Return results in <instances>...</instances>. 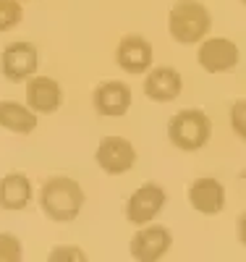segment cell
Here are the masks:
<instances>
[{"label": "cell", "mask_w": 246, "mask_h": 262, "mask_svg": "<svg viewBox=\"0 0 246 262\" xmlns=\"http://www.w3.org/2000/svg\"><path fill=\"white\" fill-rule=\"evenodd\" d=\"M39 207L42 212L55 223H71L81 215L86 194L81 189V184L71 176H50L39 186Z\"/></svg>", "instance_id": "6da1fadb"}, {"label": "cell", "mask_w": 246, "mask_h": 262, "mask_svg": "<svg viewBox=\"0 0 246 262\" xmlns=\"http://www.w3.org/2000/svg\"><path fill=\"white\" fill-rule=\"evenodd\" d=\"M212 29L210 8L199 0H175L168 13V32L178 45H199Z\"/></svg>", "instance_id": "7a4b0ae2"}, {"label": "cell", "mask_w": 246, "mask_h": 262, "mask_svg": "<svg viewBox=\"0 0 246 262\" xmlns=\"http://www.w3.org/2000/svg\"><path fill=\"white\" fill-rule=\"evenodd\" d=\"M168 139L181 152H199L212 139V121L202 107H184L170 116Z\"/></svg>", "instance_id": "3957f363"}, {"label": "cell", "mask_w": 246, "mask_h": 262, "mask_svg": "<svg viewBox=\"0 0 246 262\" xmlns=\"http://www.w3.org/2000/svg\"><path fill=\"white\" fill-rule=\"evenodd\" d=\"M168 205V191L160 186V184H154V181H147L142 186H137L131 194H128V200H126V221L131 226H147L152 223L154 217H158Z\"/></svg>", "instance_id": "277c9868"}, {"label": "cell", "mask_w": 246, "mask_h": 262, "mask_svg": "<svg viewBox=\"0 0 246 262\" xmlns=\"http://www.w3.org/2000/svg\"><path fill=\"white\" fill-rule=\"evenodd\" d=\"M137 147L126 137H102L95 149V163L107 176H123L137 165Z\"/></svg>", "instance_id": "5b68a950"}, {"label": "cell", "mask_w": 246, "mask_h": 262, "mask_svg": "<svg viewBox=\"0 0 246 262\" xmlns=\"http://www.w3.org/2000/svg\"><path fill=\"white\" fill-rule=\"evenodd\" d=\"M170 247H173L170 228L158 226V223H147V226H139L137 233L131 236L128 254L137 262H158L170 252Z\"/></svg>", "instance_id": "8992f818"}, {"label": "cell", "mask_w": 246, "mask_h": 262, "mask_svg": "<svg viewBox=\"0 0 246 262\" xmlns=\"http://www.w3.org/2000/svg\"><path fill=\"white\" fill-rule=\"evenodd\" d=\"M238 60H241V50L228 37H205L199 42L196 63L207 74H226V71L236 69Z\"/></svg>", "instance_id": "52a82bcc"}, {"label": "cell", "mask_w": 246, "mask_h": 262, "mask_svg": "<svg viewBox=\"0 0 246 262\" xmlns=\"http://www.w3.org/2000/svg\"><path fill=\"white\" fill-rule=\"evenodd\" d=\"M39 66V53L32 42H8L3 48V55H0V71L8 81H29L37 74Z\"/></svg>", "instance_id": "ba28073f"}, {"label": "cell", "mask_w": 246, "mask_h": 262, "mask_svg": "<svg viewBox=\"0 0 246 262\" xmlns=\"http://www.w3.org/2000/svg\"><path fill=\"white\" fill-rule=\"evenodd\" d=\"M116 63L126 74H147L154 63V50L149 39L142 34H126L121 37L116 48Z\"/></svg>", "instance_id": "9c48e42d"}, {"label": "cell", "mask_w": 246, "mask_h": 262, "mask_svg": "<svg viewBox=\"0 0 246 262\" xmlns=\"http://www.w3.org/2000/svg\"><path fill=\"white\" fill-rule=\"evenodd\" d=\"M186 200L199 215H220L226 210V186L215 176H202L189 184Z\"/></svg>", "instance_id": "30bf717a"}, {"label": "cell", "mask_w": 246, "mask_h": 262, "mask_svg": "<svg viewBox=\"0 0 246 262\" xmlns=\"http://www.w3.org/2000/svg\"><path fill=\"white\" fill-rule=\"evenodd\" d=\"M131 86L126 81H118V79H110V81H102L97 90L92 92V105L95 111L105 118H123L128 111H131Z\"/></svg>", "instance_id": "8fae6325"}, {"label": "cell", "mask_w": 246, "mask_h": 262, "mask_svg": "<svg viewBox=\"0 0 246 262\" xmlns=\"http://www.w3.org/2000/svg\"><path fill=\"white\" fill-rule=\"evenodd\" d=\"M142 90H144L147 100L165 105V102L178 100V95H181V90H184V79L173 66H152V69L144 74Z\"/></svg>", "instance_id": "7c38bea8"}, {"label": "cell", "mask_w": 246, "mask_h": 262, "mask_svg": "<svg viewBox=\"0 0 246 262\" xmlns=\"http://www.w3.org/2000/svg\"><path fill=\"white\" fill-rule=\"evenodd\" d=\"M27 105L34 113H55L63 105V86L50 76H32L27 81Z\"/></svg>", "instance_id": "4fadbf2b"}, {"label": "cell", "mask_w": 246, "mask_h": 262, "mask_svg": "<svg viewBox=\"0 0 246 262\" xmlns=\"http://www.w3.org/2000/svg\"><path fill=\"white\" fill-rule=\"evenodd\" d=\"M32 181L27 173L11 170L0 179V210L6 212H21L32 205Z\"/></svg>", "instance_id": "5bb4252c"}, {"label": "cell", "mask_w": 246, "mask_h": 262, "mask_svg": "<svg viewBox=\"0 0 246 262\" xmlns=\"http://www.w3.org/2000/svg\"><path fill=\"white\" fill-rule=\"evenodd\" d=\"M37 116L27 102L16 100H0V128L13 131V134H32L37 128Z\"/></svg>", "instance_id": "9a60e30c"}, {"label": "cell", "mask_w": 246, "mask_h": 262, "mask_svg": "<svg viewBox=\"0 0 246 262\" xmlns=\"http://www.w3.org/2000/svg\"><path fill=\"white\" fill-rule=\"evenodd\" d=\"M21 18H24L21 0H0V32L13 29Z\"/></svg>", "instance_id": "2e32d148"}, {"label": "cell", "mask_w": 246, "mask_h": 262, "mask_svg": "<svg viewBox=\"0 0 246 262\" xmlns=\"http://www.w3.org/2000/svg\"><path fill=\"white\" fill-rule=\"evenodd\" d=\"M21 257H24V247L18 236L0 231V262H21Z\"/></svg>", "instance_id": "e0dca14e"}, {"label": "cell", "mask_w": 246, "mask_h": 262, "mask_svg": "<svg viewBox=\"0 0 246 262\" xmlns=\"http://www.w3.org/2000/svg\"><path fill=\"white\" fill-rule=\"evenodd\" d=\"M231 128H233V134L246 142V100H236L231 105Z\"/></svg>", "instance_id": "ac0fdd59"}, {"label": "cell", "mask_w": 246, "mask_h": 262, "mask_svg": "<svg viewBox=\"0 0 246 262\" xmlns=\"http://www.w3.org/2000/svg\"><path fill=\"white\" fill-rule=\"evenodd\" d=\"M50 262H86V252L79 247H55L48 254Z\"/></svg>", "instance_id": "d6986e66"}, {"label": "cell", "mask_w": 246, "mask_h": 262, "mask_svg": "<svg viewBox=\"0 0 246 262\" xmlns=\"http://www.w3.org/2000/svg\"><path fill=\"white\" fill-rule=\"evenodd\" d=\"M236 236H238V244L246 247V210L238 215V221H236Z\"/></svg>", "instance_id": "ffe728a7"}, {"label": "cell", "mask_w": 246, "mask_h": 262, "mask_svg": "<svg viewBox=\"0 0 246 262\" xmlns=\"http://www.w3.org/2000/svg\"><path fill=\"white\" fill-rule=\"evenodd\" d=\"M241 3H243V6H246V0H241Z\"/></svg>", "instance_id": "44dd1931"}, {"label": "cell", "mask_w": 246, "mask_h": 262, "mask_svg": "<svg viewBox=\"0 0 246 262\" xmlns=\"http://www.w3.org/2000/svg\"><path fill=\"white\" fill-rule=\"evenodd\" d=\"M21 3H27V0H21Z\"/></svg>", "instance_id": "7402d4cb"}]
</instances>
